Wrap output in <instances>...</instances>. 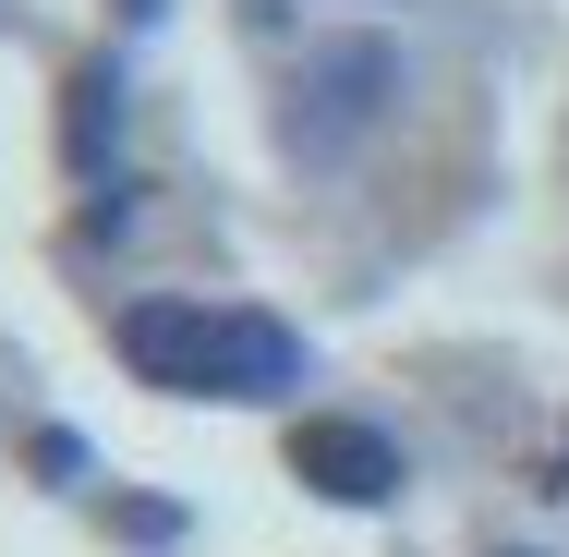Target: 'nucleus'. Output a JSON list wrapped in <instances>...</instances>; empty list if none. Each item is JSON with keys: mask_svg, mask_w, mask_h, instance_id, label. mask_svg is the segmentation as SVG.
Instances as JSON below:
<instances>
[{"mask_svg": "<svg viewBox=\"0 0 569 557\" xmlns=\"http://www.w3.org/2000/svg\"><path fill=\"white\" fill-rule=\"evenodd\" d=\"M121 364L170 400H279L303 388V339L254 304H207V291H146L121 304Z\"/></svg>", "mask_w": 569, "mask_h": 557, "instance_id": "f257e3e1", "label": "nucleus"}, {"mask_svg": "<svg viewBox=\"0 0 569 557\" xmlns=\"http://www.w3.org/2000/svg\"><path fill=\"white\" fill-rule=\"evenodd\" d=\"M400 98V49L388 37H340V49H316L303 73H291V110H279V133L303 146V158H340V146H363L376 133V110Z\"/></svg>", "mask_w": 569, "mask_h": 557, "instance_id": "f03ea898", "label": "nucleus"}, {"mask_svg": "<svg viewBox=\"0 0 569 557\" xmlns=\"http://www.w3.org/2000/svg\"><path fill=\"white\" fill-rule=\"evenodd\" d=\"M291 473L316 497H340V509H388L400 497V448L376 437V425H351V412H303L291 425Z\"/></svg>", "mask_w": 569, "mask_h": 557, "instance_id": "7ed1b4c3", "label": "nucleus"}, {"mask_svg": "<svg viewBox=\"0 0 569 557\" xmlns=\"http://www.w3.org/2000/svg\"><path fill=\"white\" fill-rule=\"evenodd\" d=\"M110 133H121V73H110V61H86V73H73V170H98Z\"/></svg>", "mask_w": 569, "mask_h": 557, "instance_id": "20e7f679", "label": "nucleus"}, {"mask_svg": "<svg viewBox=\"0 0 569 557\" xmlns=\"http://www.w3.org/2000/svg\"><path fill=\"white\" fill-rule=\"evenodd\" d=\"M521 557H533V546H521Z\"/></svg>", "mask_w": 569, "mask_h": 557, "instance_id": "39448f33", "label": "nucleus"}]
</instances>
